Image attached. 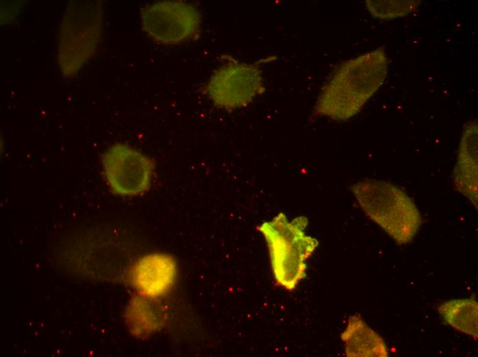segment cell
I'll return each instance as SVG.
<instances>
[{
	"instance_id": "1",
	"label": "cell",
	"mask_w": 478,
	"mask_h": 357,
	"mask_svg": "<svg viewBox=\"0 0 478 357\" xmlns=\"http://www.w3.org/2000/svg\"><path fill=\"white\" fill-rule=\"evenodd\" d=\"M387 71L382 47L343 62L322 87L316 113L337 121L352 117L383 84Z\"/></svg>"
},
{
	"instance_id": "2",
	"label": "cell",
	"mask_w": 478,
	"mask_h": 357,
	"mask_svg": "<svg viewBox=\"0 0 478 357\" xmlns=\"http://www.w3.org/2000/svg\"><path fill=\"white\" fill-rule=\"evenodd\" d=\"M308 220L298 216L290 221L278 213L262 222L258 230L265 238L274 279L277 285L293 291L306 275V261L314 253L318 241L306 235Z\"/></svg>"
},
{
	"instance_id": "3",
	"label": "cell",
	"mask_w": 478,
	"mask_h": 357,
	"mask_svg": "<svg viewBox=\"0 0 478 357\" xmlns=\"http://www.w3.org/2000/svg\"><path fill=\"white\" fill-rule=\"evenodd\" d=\"M350 189L367 216L397 244L409 243L421 223L420 213L412 199L401 189L385 181L364 179Z\"/></svg>"
},
{
	"instance_id": "4",
	"label": "cell",
	"mask_w": 478,
	"mask_h": 357,
	"mask_svg": "<svg viewBox=\"0 0 478 357\" xmlns=\"http://www.w3.org/2000/svg\"><path fill=\"white\" fill-rule=\"evenodd\" d=\"M104 12L100 1L75 0L66 7L58 36V60L62 73L73 77L95 51L101 37Z\"/></svg>"
},
{
	"instance_id": "5",
	"label": "cell",
	"mask_w": 478,
	"mask_h": 357,
	"mask_svg": "<svg viewBox=\"0 0 478 357\" xmlns=\"http://www.w3.org/2000/svg\"><path fill=\"white\" fill-rule=\"evenodd\" d=\"M206 91L216 106L232 110L247 105L265 88L257 64L232 60L214 73Z\"/></svg>"
},
{
	"instance_id": "6",
	"label": "cell",
	"mask_w": 478,
	"mask_h": 357,
	"mask_svg": "<svg viewBox=\"0 0 478 357\" xmlns=\"http://www.w3.org/2000/svg\"><path fill=\"white\" fill-rule=\"evenodd\" d=\"M141 22L142 29L154 40L163 44H177L196 34L201 16L190 3L162 1L144 7Z\"/></svg>"
},
{
	"instance_id": "7",
	"label": "cell",
	"mask_w": 478,
	"mask_h": 357,
	"mask_svg": "<svg viewBox=\"0 0 478 357\" xmlns=\"http://www.w3.org/2000/svg\"><path fill=\"white\" fill-rule=\"evenodd\" d=\"M102 165L113 191L122 196H135L146 191L154 165L150 158L127 145L116 143L106 151Z\"/></svg>"
},
{
	"instance_id": "8",
	"label": "cell",
	"mask_w": 478,
	"mask_h": 357,
	"mask_svg": "<svg viewBox=\"0 0 478 357\" xmlns=\"http://www.w3.org/2000/svg\"><path fill=\"white\" fill-rule=\"evenodd\" d=\"M477 124L470 121L464 127L453 170L457 189L477 209Z\"/></svg>"
},
{
	"instance_id": "9",
	"label": "cell",
	"mask_w": 478,
	"mask_h": 357,
	"mask_svg": "<svg viewBox=\"0 0 478 357\" xmlns=\"http://www.w3.org/2000/svg\"><path fill=\"white\" fill-rule=\"evenodd\" d=\"M348 357H387L388 351L382 338L358 314L352 315L341 334Z\"/></svg>"
},
{
	"instance_id": "10",
	"label": "cell",
	"mask_w": 478,
	"mask_h": 357,
	"mask_svg": "<svg viewBox=\"0 0 478 357\" xmlns=\"http://www.w3.org/2000/svg\"><path fill=\"white\" fill-rule=\"evenodd\" d=\"M437 310L443 319L458 331L478 337V303L473 298L457 299L441 303Z\"/></svg>"
},
{
	"instance_id": "11",
	"label": "cell",
	"mask_w": 478,
	"mask_h": 357,
	"mask_svg": "<svg viewBox=\"0 0 478 357\" xmlns=\"http://www.w3.org/2000/svg\"><path fill=\"white\" fill-rule=\"evenodd\" d=\"M421 1L417 0H367L366 6L369 12L380 19H394L407 15L416 10Z\"/></svg>"
}]
</instances>
